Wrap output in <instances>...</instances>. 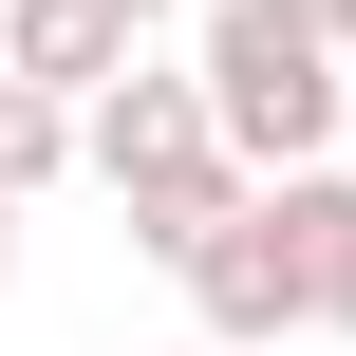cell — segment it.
Returning <instances> with one entry per match:
<instances>
[{"instance_id":"obj_1","label":"cell","mask_w":356,"mask_h":356,"mask_svg":"<svg viewBox=\"0 0 356 356\" xmlns=\"http://www.w3.org/2000/svg\"><path fill=\"white\" fill-rule=\"evenodd\" d=\"M338 75L282 0H207L188 19V94H207V131H225V169L244 188H300V169H338Z\"/></svg>"},{"instance_id":"obj_2","label":"cell","mask_w":356,"mask_h":356,"mask_svg":"<svg viewBox=\"0 0 356 356\" xmlns=\"http://www.w3.org/2000/svg\"><path fill=\"white\" fill-rule=\"evenodd\" d=\"M75 169L113 188V225H131L150 263H188V244H207V225L244 207V169H225L207 94H188V75H150V56H131V75H113V94L75 113Z\"/></svg>"},{"instance_id":"obj_3","label":"cell","mask_w":356,"mask_h":356,"mask_svg":"<svg viewBox=\"0 0 356 356\" xmlns=\"http://www.w3.org/2000/svg\"><path fill=\"white\" fill-rule=\"evenodd\" d=\"M319 207H338V169H300V188H244L169 282H188V319L207 356H263V338H319Z\"/></svg>"},{"instance_id":"obj_4","label":"cell","mask_w":356,"mask_h":356,"mask_svg":"<svg viewBox=\"0 0 356 356\" xmlns=\"http://www.w3.org/2000/svg\"><path fill=\"white\" fill-rule=\"evenodd\" d=\"M131 56H150V38H131L113 0H0V94H38V113H94Z\"/></svg>"},{"instance_id":"obj_5","label":"cell","mask_w":356,"mask_h":356,"mask_svg":"<svg viewBox=\"0 0 356 356\" xmlns=\"http://www.w3.org/2000/svg\"><path fill=\"white\" fill-rule=\"evenodd\" d=\"M56 169H75V113H38V94H0V225H19V207H38Z\"/></svg>"},{"instance_id":"obj_6","label":"cell","mask_w":356,"mask_h":356,"mask_svg":"<svg viewBox=\"0 0 356 356\" xmlns=\"http://www.w3.org/2000/svg\"><path fill=\"white\" fill-rule=\"evenodd\" d=\"M319 338H356V169H338V207H319Z\"/></svg>"},{"instance_id":"obj_7","label":"cell","mask_w":356,"mask_h":356,"mask_svg":"<svg viewBox=\"0 0 356 356\" xmlns=\"http://www.w3.org/2000/svg\"><path fill=\"white\" fill-rule=\"evenodd\" d=\"M282 19H300V38H319V56H356V0H282Z\"/></svg>"},{"instance_id":"obj_8","label":"cell","mask_w":356,"mask_h":356,"mask_svg":"<svg viewBox=\"0 0 356 356\" xmlns=\"http://www.w3.org/2000/svg\"><path fill=\"white\" fill-rule=\"evenodd\" d=\"M113 19H131V38H150V19H188V0H113Z\"/></svg>"},{"instance_id":"obj_9","label":"cell","mask_w":356,"mask_h":356,"mask_svg":"<svg viewBox=\"0 0 356 356\" xmlns=\"http://www.w3.org/2000/svg\"><path fill=\"white\" fill-rule=\"evenodd\" d=\"M338 150H356V75H338Z\"/></svg>"},{"instance_id":"obj_10","label":"cell","mask_w":356,"mask_h":356,"mask_svg":"<svg viewBox=\"0 0 356 356\" xmlns=\"http://www.w3.org/2000/svg\"><path fill=\"white\" fill-rule=\"evenodd\" d=\"M0 282H19V225H0Z\"/></svg>"}]
</instances>
